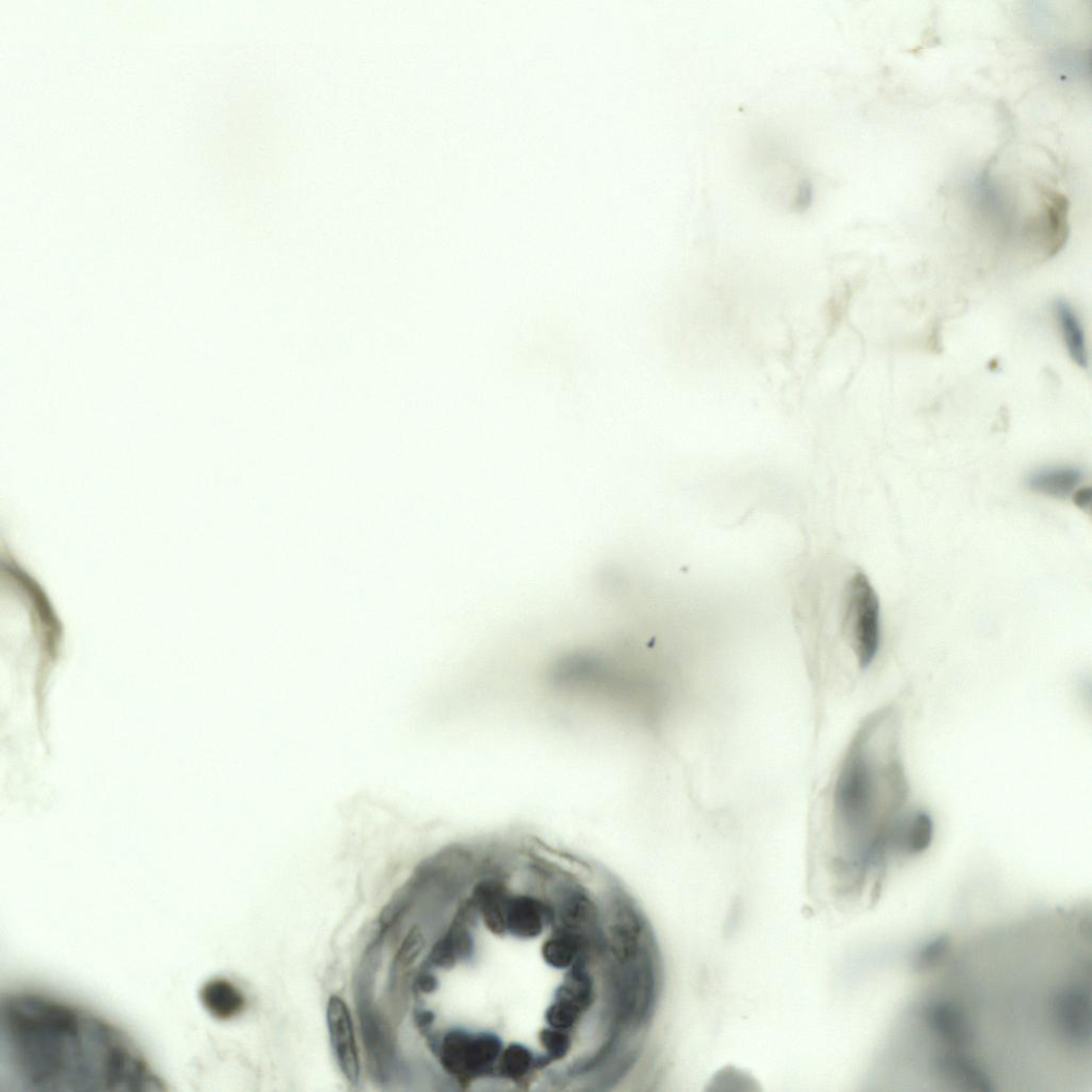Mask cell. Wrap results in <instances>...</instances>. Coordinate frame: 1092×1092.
Returning a JSON list of instances; mask_svg holds the SVG:
<instances>
[{"instance_id": "obj_8", "label": "cell", "mask_w": 1092, "mask_h": 1092, "mask_svg": "<svg viewBox=\"0 0 1092 1092\" xmlns=\"http://www.w3.org/2000/svg\"><path fill=\"white\" fill-rule=\"evenodd\" d=\"M933 838V823L929 815L919 811L897 824L892 842L909 854L925 851Z\"/></svg>"}, {"instance_id": "obj_5", "label": "cell", "mask_w": 1092, "mask_h": 1092, "mask_svg": "<svg viewBox=\"0 0 1092 1092\" xmlns=\"http://www.w3.org/2000/svg\"><path fill=\"white\" fill-rule=\"evenodd\" d=\"M327 1024L331 1046L339 1069L351 1085H357L360 1065L352 1018L348 1006L338 996H332L328 1002Z\"/></svg>"}, {"instance_id": "obj_10", "label": "cell", "mask_w": 1092, "mask_h": 1092, "mask_svg": "<svg viewBox=\"0 0 1092 1092\" xmlns=\"http://www.w3.org/2000/svg\"><path fill=\"white\" fill-rule=\"evenodd\" d=\"M426 948V938L420 928L411 929L396 955L394 967L400 971L412 966Z\"/></svg>"}, {"instance_id": "obj_1", "label": "cell", "mask_w": 1092, "mask_h": 1092, "mask_svg": "<svg viewBox=\"0 0 1092 1092\" xmlns=\"http://www.w3.org/2000/svg\"><path fill=\"white\" fill-rule=\"evenodd\" d=\"M420 878L444 920L421 971L447 996L425 1037L452 1089L602 1092L630 1077L663 963L613 872L509 832L446 846Z\"/></svg>"}, {"instance_id": "obj_3", "label": "cell", "mask_w": 1092, "mask_h": 1092, "mask_svg": "<svg viewBox=\"0 0 1092 1092\" xmlns=\"http://www.w3.org/2000/svg\"><path fill=\"white\" fill-rule=\"evenodd\" d=\"M905 797L906 781L897 749L879 759L869 749L864 729L845 758L833 797L837 831L861 861H875L892 841Z\"/></svg>"}, {"instance_id": "obj_9", "label": "cell", "mask_w": 1092, "mask_h": 1092, "mask_svg": "<svg viewBox=\"0 0 1092 1092\" xmlns=\"http://www.w3.org/2000/svg\"><path fill=\"white\" fill-rule=\"evenodd\" d=\"M1081 480V473L1072 468H1056L1039 471L1028 479V487L1035 493L1062 499L1071 495Z\"/></svg>"}, {"instance_id": "obj_6", "label": "cell", "mask_w": 1092, "mask_h": 1092, "mask_svg": "<svg viewBox=\"0 0 1092 1092\" xmlns=\"http://www.w3.org/2000/svg\"><path fill=\"white\" fill-rule=\"evenodd\" d=\"M200 1000L208 1013L221 1022L236 1017L246 1006L242 991L225 978L208 981L200 991Z\"/></svg>"}, {"instance_id": "obj_12", "label": "cell", "mask_w": 1092, "mask_h": 1092, "mask_svg": "<svg viewBox=\"0 0 1092 1092\" xmlns=\"http://www.w3.org/2000/svg\"><path fill=\"white\" fill-rule=\"evenodd\" d=\"M1073 501L1081 511L1089 514L1091 511V489L1081 488L1077 490L1073 493Z\"/></svg>"}, {"instance_id": "obj_4", "label": "cell", "mask_w": 1092, "mask_h": 1092, "mask_svg": "<svg viewBox=\"0 0 1092 1092\" xmlns=\"http://www.w3.org/2000/svg\"><path fill=\"white\" fill-rule=\"evenodd\" d=\"M843 627L860 667L867 668L875 660L881 645V603L863 572H857L848 581Z\"/></svg>"}, {"instance_id": "obj_2", "label": "cell", "mask_w": 1092, "mask_h": 1092, "mask_svg": "<svg viewBox=\"0 0 1092 1092\" xmlns=\"http://www.w3.org/2000/svg\"><path fill=\"white\" fill-rule=\"evenodd\" d=\"M9 1063L33 1089L101 1085L110 1090L147 1089L151 1074L110 1027L49 1000L21 996L3 1006Z\"/></svg>"}, {"instance_id": "obj_7", "label": "cell", "mask_w": 1092, "mask_h": 1092, "mask_svg": "<svg viewBox=\"0 0 1092 1092\" xmlns=\"http://www.w3.org/2000/svg\"><path fill=\"white\" fill-rule=\"evenodd\" d=\"M1054 314L1069 355L1079 368L1088 367V350L1081 323L1073 308L1064 301L1054 305Z\"/></svg>"}, {"instance_id": "obj_11", "label": "cell", "mask_w": 1092, "mask_h": 1092, "mask_svg": "<svg viewBox=\"0 0 1092 1092\" xmlns=\"http://www.w3.org/2000/svg\"><path fill=\"white\" fill-rule=\"evenodd\" d=\"M949 946V939L941 936L934 940L931 944L926 946L922 951L918 960V967L924 969L936 963V961L944 954L946 948Z\"/></svg>"}]
</instances>
